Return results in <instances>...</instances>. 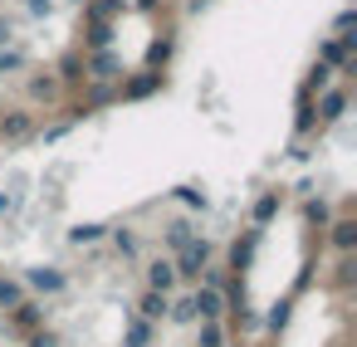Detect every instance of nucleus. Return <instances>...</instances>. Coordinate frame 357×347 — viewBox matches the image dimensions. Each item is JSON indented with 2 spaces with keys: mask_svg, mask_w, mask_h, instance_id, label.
<instances>
[{
  "mask_svg": "<svg viewBox=\"0 0 357 347\" xmlns=\"http://www.w3.org/2000/svg\"><path fill=\"white\" fill-rule=\"evenodd\" d=\"M347 108H352V93L347 88H328V93H318V103H313V118H318V132L323 128H333V123H342L347 118Z\"/></svg>",
  "mask_w": 357,
  "mask_h": 347,
  "instance_id": "423d86ee",
  "label": "nucleus"
},
{
  "mask_svg": "<svg viewBox=\"0 0 357 347\" xmlns=\"http://www.w3.org/2000/svg\"><path fill=\"white\" fill-rule=\"evenodd\" d=\"M25 347H59V332H54V327H40V332L25 337Z\"/></svg>",
  "mask_w": 357,
  "mask_h": 347,
  "instance_id": "7c9ffc66",
  "label": "nucleus"
},
{
  "mask_svg": "<svg viewBox=\"0 0 357 347\" xmlns=\"http://www.w3.org/2000/svg\"><path fill=\"white\" fill-rule=\"evenodd\" d=\"M10 40H15V25H10V15H0V49H10Z\"/></svg>",
  "mask_w": 357,
  "mask_h": 347,
  "instance_id": "72a5a7b5",
  "label": "nucleus"
},
{
  "mask_svg": "<svg viewBox=\"0 0 357 347\" xmlns=\"http://www.w3.org/2000/svg\"><path fill=\"white\" fill-rule=\"evenodd\" d=\"M20 284H25L30 298H59V293L69 288V274H64L59 264H30V269L20 274Z\"/></svg>",
  "mask_w": 357,
  "mask_h": 347,
  "instance_id": "7ed1b4c3",
  "label": "nucleus"
},
{
  "mask_svg": "<svg viewBox=\"0 0 357 347\" xmlns=\"http://www.w3.org/2000/svg\"><path fill=\"white\" fill-rule=\"evenodd\" d=\"M123 347H157V323H147V318H128L123 323Z\"/></svg>",
  "mask_w": 357,
  "mask_h": 347,
  "instance_id": "2eb2a0df",
  "label": "nucleus"
},
{
  "mask_svg": "<svg viewBox=\"0 0 357 347\" xmlns=\"http://www.w3.org/2000/svg\"><path fill=\"white\" fill-rule=\"evenodd\" d=\"M303 220H308V225H318V230H323V225H328V220H333V206H328V201H323V196H303Z\"/></svg>",
  "mask_w": 357,
  "mask_h": 347,
  "instance_id": "a878e982",
  "label": "nucleus"
},
{
  "mask_svg": "<svg viewBox=\"0 0 357 347\" xmlns=\"http://www.w3.org/2000/svg\"><path fill=\"white\" fill-rule=\"evenodd\" d=\"M54 6H59V0H25V10H30L35 20H50V15H54Z\"/></svg>",
  "mask_w": 357,
  "mask_h": 347,
  "instance_id": "2f4dec72",
  "label": "nucleus"
},
{
  "mask_svg": "<svg viewBox=\"0 0 357 347\" xmlns=\"http://www.w3.org/2000/svg\"><path fill=\"white\" fill-rule=\"evenodd\" d=\"M74 6H89V0H74Z\"/></svg>",
  "mask_w": 357,
  "mask_h": 347,
  "instance_id": "c9c22d12",
  "label": "nucleus"
},
{
  "mask_svg": "<svg viewBox=\"0 0 357 347\" xmlns=\"http://www.w3.org/2000/svg\"><path fill=\"white\" fill-rule=\"evenodd\" d=\"M142 274H147L152 293H176V264H172V254H152Z\"/></svg>",
  "mask_w": 357,
  "mask_h": 347,
  "instance_id": "9b49d317",
  "label": "nucleus"
},
{
  "mask_svg": "<svg viewBox=\"0 0 357 347\" xmlns=\"http://www.w3.org/2000/svg\"><path fill=\"white\" fill-rule=\"evenodd\" d=\"M167 303H172V293H152V288H142V298H137V318H147V323H167Z\"/></svg>",
  "mask_w": 357,
  "mask_h": 347,
  "instance_id": "aec40b11",
  "label": "nucleus"
},
{
  "mask_svg": "<svg viewBox=\"0 0 357 347\" xmlns=\"http://www.w3.org/2000/svg\"><path fill=\"white\" fill-rule=\"evenodd\" d=\"M323 230H328L323 240H328L337 254H352V249H357V215H333Z\"/></svg>",
  "mask_w": 357,
  "mask_h": 347,
  "instance_id": "9d476101",
  "label": "nucleus"
},
{
  "mask_svg": "<svg viewBox=\"0 0 357 347\" xmlns=\"http://www.w3.org/2000/svg\"><path fill=\"white\" fill-rule=\"evenodd\" d=\"M294 113H298V118H294V132H298V137H313V132H318V118H313V98H308L303 88H298V108H294Z\"/></svg>",
  "mask_w": 357,
  "mask_h": 347,
  "instance_id": "b1692460",
  "label": "nucleus"
},
{
  "mask_svg": "<svg viewBox=\"0 0 357 347\" xmlns=\"http://www.w3.org/2000/svg\"><path fill=\"white\" fill-rule=\"evenodd\" d=\"M352 25H357V10H337L333 30H337V35H352Z\"/></svg>",
  "mask_w": 357,
  "mask_h": 347,
  "instance_id": "473e14b6",
  "label": "nucleus"
},
{
  "mask_svg": "<svg viewBox=\"0 0 357 347\" xmlns=\"http://www.w3.org/2000/svg\"><path fill=\"white\" fill-rule=\"evenodd\" d=\"M84 79H89V84H118V79H123V59H118V49L84 54Z\"/></svg>",
  "mask_w": 357,
  "mask_h": 347,
  "instance_id": "0eeeda50",
  "label": "nucleus"
},
{
  "mask_svg": "<svg viewBox=\"0 0 357 347\" xmlns=\"http://www.w3.org/2000/svg\"><path fill=\"white\" fill-rule=\"evenodd\" d=\"M35 132H40V123H35L30 108H0V142H6V147H20Z\"/></svg>",
  "mask_w": 357,
  "mask_h": 347,
  "instance_id": "20e7f679",
  "label": "nucleus"
},
{
  "mask_svg": "<svg viewBox=\"0 0 357 347\" xmlns=\"http://www.w3.org/2000/svg\"><path fill=\"white\" fill-rule=\"evenodd\" d=\"M128 6H137V10H147V15H152V10H162V0H128Z\"/></svg>",
  "mask_w": 357,
  "mask_h": 347,
  "instance_id": "f704fd0d",
  "label": "nucleus"
},
{
  "mask_svg": "<svg viewBox=\"0 0 357 347\" xmlns=\"http://www.w3.org/2000/svg\"><path fill=\"white\" fill-rule=\"evenodd\" d=\"M255 249H259V230L250 225L235 245H230V264H225V274H235V279H245L250 274V264H255Z\"/></svg>",
  "mask_w": 357,
  "mask_h": 347,
  "instance_id": "1a4fd4ad",
  "label": "nucleus"
},
{
  "mask_svg": "<svg viewBox=\"0 0 357 347\" xmlns=\"http://www.w3.org/2000/svg\"><path fill=\"white\" fill-rule=\"evenodd\" d=\"M191 303H196V323H220V318H225V288L196 284V288H191Z\"/></svg>",
  "mask_w": 357,
  "mask_h": 347,
  "instance_id": "6e6552de",
  "label": "nucleus"
},
{
  "mask_svg": "<svg viewBox=\"0 0 357 347\" xmlns=\"http://www.w3.org/2000/svg\"><path fill=\"white\" fill-rule=\"evenodd\" d=\"M108 240V225L103 220H79L74 230H69V245L74 249H93V245H103Z\"/></svg>",
  "mask_w": 357,
  "mask_h": 347,
  "instance_id": "dca6fc26",
  "label": "nucleus"
},
{
  "mask_svg": "<svg viewBox=\"0 0 357 347\" xmlns=\"http://www.w3.org/2000/svg\"><path fill=\"white\" fill-rule=\"evenodd\" d=\"M225 313H230V327H235V332H245V337L259 332V313H255L250 303H245V308H225Z\"/></svg>",
  "mask_w": 357,
  "mask_h": 347,
  "instance_id": "bb28decb",
  "label": "nucleus"
},
{
  "mask_svg": "<svg viewBox=\"0 0 357 347\" xmlns=\"http://www.w3.org/2000/svg\"><path fill=\"white\" fill-rule=\"evenodd\" d=\"M333 84H337V74H333L328 64H318V59H313V69H308V79H303V93H308V98H318V93H328Z\"/></svg>",
  "mask_w": 357,
  "mask_h": 347,
  "instance_id": "5701e85b",
  "label": "nucleus"
},
{
  "mask_svg": "<svg viewBox=\"0 0 357 347\" xmlns=\"http://www.w3.org/2000/svg\"><path fill=\"white\" fill-rule=\"evenodd\" d=\"M54 79H59V88H84V84H89V79H84V49L64 54V59L54 64Z\"/></svg>",
  "mask_w": 357,
  "mask_h": 347,
  "instance_id": "4468645a",
  "label": "nucleus"
},
{
  "mask_svg": "<svg viewBox=\"0 0 357 347\" xmlns=\"http://www.w3.org/2000/svg\"><path fill=\"white\" fill-rule=\"evenodd\" d=\"M167 323H176V327H196V303H191V288H186V293H172V303H167Z\"/></svg>",
  "mask_w": 357,
  "mask_h": 347,
  "instance_id": "4be33fe9",
  "label": "nucleus"
},
{
  "mask_svg": "<svg viewBox=\"0 0 357 347\" xmlns=\"http://www.w3.org/2000/svg\"><path fill=\"white\" fill-rule=\"evenodd\" d=\"M279 210H284V191H259V196H255V206H250V225H255V230H264Z\"/></svg>",
  "mask_w": 357,
  "mask_h": 347,
  "instance_id": "f8f14e48",
  "label": "nucleus"
},
{
  "mask_svg": "<svg viewBox=\"0 0 357 347\" xmlns=\"http://www.w3.org/2000/svg\"><path fill=\"white\" fill-rule=\"evenodd\" d=\"M128 10V0H89L84 6V20H118Z\"/></svg>",
  "mask_w": 357,
  "mask_h": 347,
  "instance_id": "393cba45",
  "label": "nucleus"
},
{
  "mask_svg": "<svg viewBox=\"0 0 357 347\" xmlns=\"http://www.w3.org/2000/svg\"><path fill=\"white\" fill-rule=\"evenodd\" d=\"M289 318H294V298H274V303L259 313V327H264V332H284Z\"/></svg>",
  "mask_w": 357,
  "mask_h": 347,
  "instance_id": "412c9836",
  "label": "nucleus"
},
{
  "mask_svg": "<svg viewBox=\"0 0 357 347\" xmlns=\"http://www.w3.org/2000/svg\"><path fill=\"white\" fill-rule=\"evenodd\" d=\"M176 201H181V206H186V210H206V206H211V201H206V191H201V186H176Z\"/></svg>",
  "mask_w": 357,
  "mask_h": 347,
  "instance_id": "c85d7f7f",
  "label": "nucleus"
},
{
  "mask_svg": "<svg viewBox=\"0 0 357 347\" xmlns=\"http://www.w3.org/2000/svg\"><path fill=\"white\" fill-rule=\"evenodd\" d=\"M113 20H89V30H84V54H98V49H113Z\"/></svg>",
  "mask_w": 357,
  "mask_h": 347,
  "instance_id": "a211bd4d",
  "label": "nucleus"
},
{
  "mask_svg": "<svg viewBox=\"0 0 357 347\" xmlns=\"http://www.w3.org/2000/svg\"><path fill=\"white\" fill-rule=\"evenodd\" d=\"M196 347H225V323H196Z\"/></svg>",
  "mask_w": 357,
  "mask_h": 347,
  "instance_id": "cd10ccee",
  "label": "nucleus"
},
{
  "mask_svg": "<svg viewBox=\"0 0 357 347\" xmlns=\"http://www.w3.org/2000/svg\"><path fill=\"white\" fill-rule=\"evenodd\" d=\"M167 88V74L162 69H142V74H132V79H118V98L123 103H142V98H152V93H162Z\"/></svg>",
  "mask_w": 357,
  "mask_h": 347,
  "instance_id": "39448f33",
  "label": "nucleus"
},
{
  "mask_svg": "<svg viewBox=\"0 0 357 347\" xmlns=\"http://www.w3.org/2000/svg\"><path fill=\"white\" fill-rule=\"evenodd\" d=\"M40 327H50V303L45 298H25V303H15L10 313H6V332L10 337H30V332H40Z\"/></svg>",
  "mask_w": 357,
  "mask_h": 347,
  "instance_id": "f03ea898",
  "label": "nucleus"
},
{
  "mask_svg": "<svg viewBox=\"0 0 357 347\" xmlns=\"http://www.w3.org/2000/svg\"><path fill=\"white\" fill-rule=\"evenodd\" d=\"M25 93H30V103H54L64 88H59V79L45 69V74H30V84H25Z\"/></svg>",
  "mask_w": 357,
  "mask_h": 347,
  "instance_id": "6ab92c4d",
  "label": "nucleus"
},
{
  "mask_svg": "<svg viewBox=\"0 0 357 347\" xmlns=\"http://www.w3.org/2000/svg\"><path fill=\"white\" fill-rule=\"evenodd\" d=\"M215 259V245L206 240V235H196L181 254H172V264H176V284H186V288H196V279H201V269Z\"/></svg>",
  "mask_w": 357,
  "mask_h": 347,
  "instance_id": "f257e3e1",
  "label": "nucleus"
},
{
  "mask_svg": "<svg viewBox=\"0 0 357 347\" xmlns=\"http://www.w3.org/2000/svg\"><path fill=\"white\" fill-rule=\"evenodd\" d=\"M196 235H201V230H196L186 215H176V220H167V230H162V245H167V254H181V249H186Z\"/></svg>",
  "mask_w": 357,
  "mask_h": 347,
  "instance_id": "ddd939ff",
  "label": "nucleus"
},
{
  "mask_svg": "<svg viewBox=\"0 0 357 347\" xmlns=\"http://www.w3.org/2000/svg\"><path fill=\"white\" fill-rule=\"evenodd\" d=\"M108 245H113L128 264H137V259H142V240H137L128 225H108Z\"/></svg>",
  "mask_w": 357,
  "mask_h": 347,
  "instance_id": "f3484780",
  "label": "nucleus"
},
{
  "mask_svg": "<svg viewBox=\"0 0 357 347\" xmlns=\"http://www.w3.org/2000/svg\"><path fill=\"white\" fill-rule=\"evenodd\" d=\"M30 59L20 54V49H0V79H10V74H20Z\"/></svg>",
  "mask_w": 357,
  "mask_h": 347,
  "instance_id": "c756f323",
  "label": "nucleus"
}]
</instances>
